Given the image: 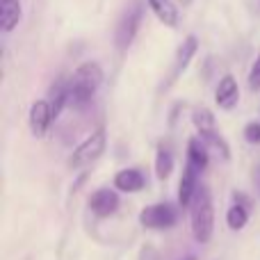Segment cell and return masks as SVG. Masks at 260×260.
<instances>
[{
	"mask_svg": "<svg viewBox=\"0 0 260 260\" xmlns=\"http://www.w3.org/2000/svg\"><path fill=\"white\" fill-rule=\"evenodd\" d=\"M139 260H157L155 249H153V247H144L142 249V258H139Z\"/></svg>",
	"mask_w": 260,
	"mask_h": 260,
	"instance_id": "obj_21",
	"label": "cell"
},
{
	"mask_svg": "<svg viewBox=\"0 0 260 260\" xmlns=\"http://www.w3.org/2000/svg\"><path fill=\"white\" fill-rule=\"evenodd\" d=\"M244 137H247V142L251 144H260V123H249L247 128H244Z\"/></svg>",
	"mask_w": 260,
	"mask_h": 260,
	"instance_id": "obj_20",
	"label": "cell"
},
{
	"mask_svg": "<svg viewBox=\"0 0 260 260\" xmlns=\"http://www.w3.org/2000/svg\"><path fill=\"white\" fill-rule=\"evenodd\" d=\"M185 260H197V258H194V256H189V258H185Z\"/></svg>",
	"mask_w": 260,
	"mask_h": 260,
	"instance_id": "obj_23",
	"label": "cell"
},
{
	"mask_svg": "<svg viewBox=\"0 0 260 260\" xmlns=\"http://www.w3.org/2000/svg\"><path fill=\"white\" fill-rule=\"evenodd\" d=\"M192 215H189V224H192V235L199 244H208L215 233V208H212L210 189L206 185L197 189V197L192 201Z\"/></svg>",
	"mask_w": 260,
	"mask_h": 260,
	"instance_id": "obj_2",
	"label": "cell"
},
{
	"mask_svg": "<svg viewBox=\"0 0 260 260\" xmlns=\"http://www.w3.org/2000/svg\"><path fill=\"white\" fill-rule=\"evenodd\" d=\"M21 21V3L18 0H0V27L12 32Z\"/></svg>",
	"mask_w": 260,
	"mask_h": 260,
	"instance_id": "obj_15",
	"label": "cell"
},
{
	"mask_svg": "<svg viewBox=\"0 0 260 260\" xmlns=\"http://www.w3.org/2000/svg\"><path fill=\"white\" fill-rule=\"evenodd\" d=\"M192 123H194V128L199 130V135L215 133V114H212L208 108H197L194 110L192 112Z\"/></svg>",
	"mask_w": 260,
	"mask_h": 260,
	"instance_id": "obj_18",
	"label": "cell"
},
{
	"mask_svg": "<svg viewBox=\"0 0 260 260\" xmlns=\"http://www.w3.org/2000/svg\"><path fill=\"white\" fill-rule=\"evenodd\" d=\"M89 210L96 217H110L119 210V194L110 187H101L96 189L89 197Z\"/></svg>",
	"mask_w": 260,
	"mask_h": 260,
	"instance_id": "obj_7",
	"label": "cell"
},
{
	"mask_svg": "<svg viewBox=\"0 0 260 260\" xmlns=\"http://www.w3.org/2000/svg\"><path fill=\"white\" fill-rule=\"evenodd\" d=\"M240 99V89H238V80L233 76H224L217 85L215 91V103L219 105L221 110H233L235 103Z\"/></svg>",
	"mask_w": 260,
	"mask_h": 260,
	"instance_id": "obj_10",
	"label": "cell"
},
{
	"mask_svg": "<svg viewBox=\"0 0 260 260\" xmlns=\"http://www.w3.org/2000/svg\"><path fill=\"white\" fill-rule=\"evenodd\" d=\"M178 3H183V5H189V3H192V0H178Z\"/></svg>",
	"mask_w": 260,
	"mask_h": 260,
	"instance_id": "obj_22",
	"label": "cell"
},
{
	"mask_svg": "<svg viewBox=\"0 0 260 260\" xmlns=\"http://www.w3.org/2000/svg\"><path fill=\"white\" fill-rule=\"evenodd\" d=\"M208 162H210V151H208V146L201 142V137H192L187 144V165H192L194 169L201 174L208 167Z\"/></svg>",
	"mask_w": 260,
	"mask_h": 260,
	"instance_id": "obj_13",
	"label": "cell"
},
{
	"mask_svg": "<svg viewBox=\"0 0 260 260\" xmlns=\"http://www.w3.org/2000/svg\"><path fill=\"white\" fill-rule=\"evenodd\" d=\"M201 142L208 146V151L215 153V155H219L221 160H229L231 157V151H229V144L224 142V137H221L219 133H208V135H201Z\"/></svg>",
	"mask_w": 260,
	"mask_h": 260,
	"instance_id": "obj_17",
	"label": "cell"
},
{
	"mask_svg": "<svg viewBox=\"0 0 260 260\" xmlns=\"http://www.w3.org/2000/svg\"><path fill=\"white\" fill-rule=\"evenodd\" d=\"M148 7L153 9V14L157 16V21L165 23L169 27H176L180 21V14L176 9L174 0H148Z\"/></svg>",
	"mask_w": 260,
	"mask_h": 260,
	"instance_id": "obj_12",
	"label": "cell"
},
{
	"mask_svg": "<svg viewBox=\"0 0 260 260\" xmlns=\"http://www.w3.org/2000/svg\"><path fill=\"white\" fill-rule=\"evenodd\" d=\"M101 82H103V69L99 62H85L73 71L69 78L67 89H69V105L71 108L82 110L91 99L96 96Z\"/></svg>",
	"mask_w": 260,
	"mask_h": 260,
	"instance_id": "obj_1",
	"label": "cell"
},
{
	"mask_svg": "<svg viewBox=\"0 0 260 260\" xmlns=\"http://www.w3.org/2000/svg\"><path fill=\"white\" fill-rule=\"evenodd\" d=\"M197 50H199V39L197 37H187V39L180 44V48L176 50V57H174V62H171V71H169V76H167L162 89L167 91L180 76H183L185 69H187V64L192 62V57L197 55Z\"/></svg>",
	"mask_w": 260,
	"mask_h": 260,
	"instance_id": "obj_6",
	"label": "cell"
},
{
	"mask_svg": "<svg viewBox=\"0 0 260 260\" xmlns=\"http://www.w3.org/2000/svg\"><path fill=\"white\" fill-rule=\"evenodd\" d=\"M171 171H174V153L167 144H160L155 153V176L160 180H165L171 176Z\"/></svg>",
	"mask_w": 260,
	"mask_h": 260,
	"instance_id": "obj_16",
	"label": "cell"
},
{
	"mask_svg": "<svg viewBox=\"0 0 260 260\" xmlns=\"http://www.w3.org/2000/svg\"><path fill=\"white\" fill-rule=\"evenodd\" d=\"M105 146H108V133H105V128L94 130V133H91L85 142L78 144V148L71 153L69 167H71V169H82V167L94 165L105 153Z\"/></svg>",
	"mask_w": 260,
	"mask_h": 260,
	"instance_id": "obj_3",
	"label": "cell"
},
{
	"mask_svg": "<svg viewBox=\"0 0 260 260\" xmlns=\"http://www.w3.org/2000/svg\"><path fill=\"white\" fill-rule=\"evenodd\" d=\"M50 121H53L50 103L46 99L35 101L32 108H30V130H32V135H37V137L46 135V130L50 128Z\"/></svg>",
	"mask_w": 260,
	"mask_h": 260,
	"instance_id": "obj_8",
	"label": "cell"
},
{
	"mask_svg": "<svg viewBox=\"0 0 260 260\" xmlns=\"http://www.w3.org/2000/svg\"><path fill=\"white\" fill-rule=\"evenodd\" d=\"M199 187H201V185H199V171L194 169L192 165H185L183 176H180V183H178V203L180 206L183 208L192 206Z\"/></svg>",
	"mask_w": 260,
	"mask_h": 260,
	"instance_id": "obj_9",
	"label": "cell"
},
{
	"mask_svg": "<svg viewBox=\"0 0 260 260\" xmlns=\"http://www.w3.org/2000/svg\"><path fill=\"white\" fill-rule=\"evenodd\" d=\"M146 185V178L139 169H121L117 176H114V187L119 192H139Z\"/></svg>",
	"mask_w": 260,
	"mask_h": 260,
	"instance_id": "obj_11",
	"label": "cell"
},
{
	"mask_svg": "<svg viewBox=\"0 0 260 260\" xmlns=\"http://www.w3.org/2000/svg\"><path fill=\"white\" fill-rule=\"evenodd\" d=\"M142 14H144V7L142 3H135L130 5L126 12L121 14L117 23V30H114V44H117V50L126 53L130 48V44L135 41V35L139 30V23H142Z\"/></svg>",
	"mask_w": 260,
	"mask_h": 260,
	"instance_id": "obj_4",
	"label": "cell"
},
{
	"mask_svg": "<svg viewBox=\"0 0 260 260\" xmlns=\"http://www.w3.org/2000/svg\"><path fill=\"white\" fill-rule=\"evenodd\" d=\"M249 87L253 91L260 89V55L256 57V62L251 64V71H249Z\"/></svg>",
	"mask_w": 260,
	"mask_h": 260,
	"instance_id": "obj_19",
	"label": "cell"
},
{
	"mask_svg": "<svg viewBox=\"0 0 260 260\" xmlns=\"http://www.w3.org/2000/svg\"><path fill=\"white\" fill-rule=\"evenodd\" d=\"M242 197L244 194H235V203L226 212V224H229L231 231H242L249 221V208Z\"/></svg>",
	"mask_w": 260,
	"mask_h": 260,
	"instance_id": "obj_14",
	"label": "cell"
},
{
	"mask_svg": "<svg viewBox=\"0 0 260 260\" xmlns=\"http://www.w3.org/2000/svg\"><path fill=\"white\" fill-rule=\"evenodd\" d=\"M176 221H178V210L171 203H153V206H146L139 212V224L144 229L165 231L176 226Z\"/></svg>",
	"mask_w": 260,
	"mask_h": 260,
	"instance_id": "obj_5",
	"label": "cell"
}]
</instances>
